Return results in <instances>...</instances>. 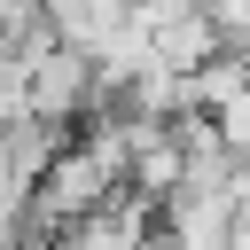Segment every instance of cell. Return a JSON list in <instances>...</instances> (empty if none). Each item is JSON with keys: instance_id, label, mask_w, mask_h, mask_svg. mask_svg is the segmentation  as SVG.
<instances>
[{"instance_id": "7a4b0ae2", "label": "cell", "mask_w": 250, "mask_h": 250, "mask_svg": "<svg viewBox=\"0 0 250 250\" xmlns=\"http://www.w3.org/2000/svg\"><path fill=\"white\" fill-rule=\"evenodd\" d=\"M211 16V31L227 39V55H250V0H195Z\"/></svg>"}, {"instance_id": "6da1fadb", "label": "cell", "mask_w": 250, "mask_h": 250, "mask_svg": "<svg viewBox=\"0 0 250 250\" xmlns=\"http://www.w3.org/2000/svg\"><path fill=\"white\" fill-rule=\"evenodd\" d=\"M148 234H156V203H141V195H117L109 211H94V219L62 227V234H55V250H141Z\"/></svg>"}, {"instance_id": "3957f363", "label": "cell", "mask_w": 250, "mask_h": 250, "mask_svg": "<svg viewBox=\"0 0 250 250\" xmlns=\"http://www.w3.org/2000/svg\"><path fill=\"white\" fill-rule=\"evenodd\" d=\"M141 250H172V242H164V234H148V242H141Z\"/></svg>"}]
</instances>
